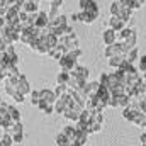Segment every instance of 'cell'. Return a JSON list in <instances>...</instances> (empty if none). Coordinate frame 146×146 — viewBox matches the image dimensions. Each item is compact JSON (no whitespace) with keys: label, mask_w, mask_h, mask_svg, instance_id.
<instances>
[{"label":"cell","mask_w":146,"mask_h":146,"mask_svg":"<svg viewBox=\"0 0 146 146\" xmlns=\"http://www.w3.org/2000/svg\"><path fill=\"white\" fill-rule=\"evenodd\" d=\"M136 41H138L136 31L131 29V27H124L121 33H117V42L121 44V48H122L124 53L134 49L136 48Z\"/></svg>","instance_id":"1"},{"label":"cell","mask_w":146,"mask_h":146,"mask_svg":"<svg viewBox=\"0 0 146 146\" xmlns=\"http://www.w3.org/2000/svg\"><path fill=\"white\" fill-rule=\"evenodd\" d=\"M80 56H82V49H80V48L75 49V51H68V53H65V56L60 60V66H61V70L72 73L73 70L76 68V61H78Z\"/></svg>","instance_id":"2"},{"label":"cell","mask_w":146,"mask_h":146,"mask_svg":"<svg viewBox=\"0 0 146 146\" xmlns=\"http://www.w3.org/2000/svg\"><path fill=\"white\" fill-rule=\"evenodd\" d=\"M70 26V22H68V17H65V15H58V17H54V19H49V31L53 33V34H56V36H63L65 34V29Z\"/></svg>","instance_id":"3"},{"label":"cell","mask_w":146,"mask_h":146,"mask_svg":"<svg viewBox=\"0 0 146 146\" xmlns=\"http://www.w3.org/2000/svg\"><path fill=\"white\" fill-rule=\"evenodd\" d=\"M110 15H117V17H121L124 22H129V21L133 19V10L127 9V7H124L119 0H114V2L110 3Z\"/></svg>","instance_id":"4"},{"label":"cell","mask_w":146,"mask_h":146,"mask_svg":"<svg viewBox=\"0 0 146 146\" xmlns=\"http://www.w3.org/2000/svg\"><path fill=\"white\" fill-rule=\"evenodd\" d=\"M58 46H61L65 49V53L75 51V49H78V37H76L75 33H72V34H63V36L58 37Z\"/></svg>","instance_id":"5"},{"label":"cell","mask_w":146,"mask_h":146,"mask_svg":"<svg viewBox=\"0 0 146 146\" xmlns=\"http://www.w3.org/2000/svg\"><path fill=\"white\" fill-rule=\"evenodd\" d=\"M14 85H15V88H17V92L19 94H22L24 97H27L31 92H33V88H31V85H29V82H27V78L22 75V73H19L17 76H14V78H9Z\"/></svg>","instance_id":"6"},{"label":"cell","mask_w":146,"mask_h":146,"mask_svg":"<svg viewBox=\"0 0 146 146\" xmlns=\"http://www.w3.org/2000/svg\"><path fill=\"white\" fill-rule=\"evenodd\" d=\"M3 131L12 136V141H14V143H22V141H24V127H22L21 122H15V124L9 126V127L3 129Z\"/></svg>","instance_id":"7"},{"label":"cell","mask_w":146,"mask_h":146,"mask_svg":"<svg viewBox=\"0 0 146 146\" xmlns=\"http://www.w3.org/2000/svg\"><path fill=\"white\" fill-rule=\"evenodd\" d=\"M99 14H100L99 7H94V9H88V10H80V22L94 24L99 19Z\"/></svg>","instance_id":"8"},{"label":"cell","mask_w":146,"mask_h":146,"mask_svg":"<svg viewBox=\"0 0 146 146\" xmlns=\"http://www.w3.org/2000/svg\"><path fill=\"white\" fill-rule=\"evenodd\" d=\"M5 94L7 95H10L15 102H19V104H22L24 100H26V97L22 95V94H19L17 92V88H15V85L9 80V78H5Z\"/></svg>","instance_id":"9"},{"label":"cell","mask_w":146,"mask_h":146,"mask_svg":"<svg viewBox=\"0 0 146 146\" xmlns=\"http://www.w3.org/2000/svg\"><path fill=\"white\" fill-rule=\"evenodd\" d=\"M19 14H21V9L19 7H9L7 10H5V22H7V26H15V24H19Z\"/></svg>","instance_id":"10"},{"label":"cell","mask_w":146,"mask_h":146,"mask_svg":"<svg viewBox=\"0 0 146 146\" xmlns=\"http://www.w3.org/2000/svg\"><path fill=\"white\" fill-rule=\"evenodd\" d=\"M99 88H100V83H99V82H90V83H85L80 92H82L87 99H94V97H97Z\"/></svg>","instance_id":"11"},{"label":"cell","mask_w":146,"mask_h":146,"mask_svg":"<svg viewBox=\"0 0 146 146\" xmlns=\"http://www.w3.org/2000/svg\"><path fill=\"white\" fill-rule=\"evenodd\" d=\"M72 75L80 82V83H87V80H88V75H90V72H88V68L87 66H80V65H76V68L72 72Z\"/></svg>","instance_id":"12"},{"label":"cell","mask_w":146,"mask_h":146,"mask_svg":"<svg viewBox=\"0 0 146 146\" xmlns=\"http://www.w3.org/2000/svg\"><path fill=\"white\" fill-rule=\"evenodd\" d=\"M49 26V15L42 10H39L36 14V21H34V27L37 29H46Z\"/></svg>","instance_id":"13"},{"label":"cell","mask_w":146,"mask_h":146,"mask_svg":"<svg viewBox=\"0 0 146 146\" xmlns=\"http://www.w3.org/2000/svg\"><path fill=\"white\" fill-rule=\"evenodd\" d=\"M68 104H70L68 94H66V95L58 97V99H56V102H54V112H56V114H63V112L66 110V107H68Z\"/></svg>","instance_id":"14"},{"label":"cell","mask_w":146,"mask_h":146,"mask_svg":"<svg viewBox=\"0 0 146 146\" xmlns=\"http://www.w3.org/2000/svg\"><path fill=\"white\" fill-rule=\"evenodd\" d=\"M126 24H127V22H124L121 17H117V15H110V19H109V27L112 29V31H115V33H121V31L126 27Z\"/></svg>","instance_id":"15"},{"label":"cell","mask_w":146,"mask_h":146,"mask_svg":"<svg viewBox=\"0 0 146 146\" xmlns=\"http://www.w3.org/2000/svg\"><path fill=\"white\" fill-rule=\"evenodd\" d=\"M122 54H126V53L122 51V48H121L119 42H114V44H110V46H106V56H107V58H112V56H122Z\"/></svg>","instance_id":"16"},{"label":"cell","mask_w":146,"mask_h":146,"mask_svg":"<svg viewBox=\"0 0 146 146\" xmlns=\"http://www.w3.org/2000/svg\"><path fill=\"white\" fill-rule=\"evenodd\" d=\"M39 92H41V100H44L48 104H54L56 99H58L56 94H54V90H51V88H41Z\"/></svg>","instance_id":"17"},{"label":"cell","mask_w":146,"mask_h":146,"mask_svg":"<svg viewBox=\"0 0 146 146\" xmlns=\"http://www.w3.org/2000/svg\"><path fill=\"white\" fill-rule=\"evenodd\" d=\"M80 114H82V110L80 109H75V107H66V110L63 112V117L65 119H68V121H73V122H78V119H80Z\"/></svg>","instance_id":"18"},{"label":"cell","mask_w":146,"mask_h":146,"mask_svg":"<svg viewBox=\"0 0 146 146\" xmlns=\"http://www.w3.org/2000/svg\"><path fill=\"white\" fill-rule=\"evenodd\" d=\"M61 7H63V0H51V9H49V14H48L49 19H54V17L61 15L60 14Z\"/></svg>","instance_id":"19"},{"label":"cell","mask_w":146,"mask_h":146,"mask_svg":"<svg viewBox=\"0 0 146 146\" xmlns=\"http://www.w3.org/2000/svg\"><path fill=\"white\" fill-rule=\"evenodd\" d=\"M102 39H104L106 46H110V44L117 42V33H115V31H112L110 27H107V29L104 31V34H102Z\"/></svg>","instance_id":"20"},{"label":"cell","mask_w":146,"mask_h":146,"mask_svg":"<svg viewBox=\"0 0 146 146\" xmlns=\"http://www.w3.org/2000/svg\"><path fill=\"white\" fill-rule=\"evenodd\" d=\"M21 10L26 12V14H37V12H39V3H34V2L26 0V3L21 7Z\"/></svg>","instance_id":"21"},{"label":"cell","mask_w":146,"mask_h":146,"mask_svg":"<svg viewBox=\"0 0 146 146\" xmlns=\"http://www.w3.org/2000/svg\"><path fill=\"white\" fill-rule=\"evenodd\" d=\"M5 54H7V58H9L14 65H19V54H17V51H15L14 46H7V48H5Z\"/></svg>","instance_id":"22"},{"label":"cell","mask_w":146,"mask_h":146,"mask_svg":"<svg viewBox=\"0 0 146 146\" xmlns=\"http://www.w3.org/2000/svg\"><path fill=\"white\" fill-rule=\"evenodd\" d=\"M107 60H109V61H107V63H109V66H110V68H114V70L121 68V66H122V63L126 61V60H124V54H122V56H112V58H107Z\"/></svg>","instance_id":"23"},{"label":"cell","mask_w":146,"mask_h":146,"mask_svg":"<svg viewBox=\"0 0 146 146\" xmlns=\"http://www.w3.org/2000/svg\"><path fill=\"white\" fill-rule=\"evenodd\" d=\"M37 109L41 110L42 114H46V115H49V114H53V112H54V104H48V102H44V100H41V102L37 104Z\"/></svg>","instance_id":"24"},{"label":"cell","mask_w":146,"mask_h":146,"mask_svg":"<svg viewBox=\"0 0 146 146\" xmlns=\"http://www.w3.org/2000/svg\"><path fill=\"white\" fill-rule=\"evenodd\" d=\"M63 133L66 134V138L70 139V143H73V141H75V138H76V134H78L76 127H75V126H72V124L65 126V127H63Z\"/></svg>","instance_id":"25"},{"label":"cell","mask_w":146,"mask_h":146,"mask_svg":"<svg viewBox=\"0 0 146 146\" xmlns=\"http://www.w3.org/2000/svg\"><path fill=\"white\" fill-rule=\"evenodd\" d=\"M48 56H51L53 60H58V61H60V60L65 56V49H63L61 46H56V48H53V49L48 53Z\"/></svg>","instance_id":"26"},{"label":"cell","mask_w":146,"mask_h":146,"mask_svg":"<svg viewBox=\"0 0 146 146\" xmlns=\"http://www.w3.org/2000/svg\"><path fill=\"white\" fill-rule=\"evenodd\" d=\"M7 115L10 117V121H12V122H21V112H19V109H15L14 106H9Z\"/></svg>","instance_id":"27"},{"label":"cell","mask_w":146,"mask_h":146,"mask_svg":"<svg viewBox=\"0 0 146 146\" xmlns=\"http://www.w3.org/2000/svg\"><path fill=\"white\" fill-rule=\"evenodd\" d=\"M124 60H126L127 63H131V65H134V61H136V60H139V58H138V48H134V49H131V51H127V53L124 54Z\"/></svg>","instance_id":"28"},{"label":"cell","mask_w":146,"mask_h":146,"mask_svg":"<svg viewBox=\"0 0 146 146\" xmlns=\"http://www.w3.org/2000/svg\"><path fill=\"white\" fill-rule=\"evenodd\" d=\"M78 5H80V10H88V9L99 7L95 0H78Z\"/></svg>","instance_id":"29"},{"label":"cell","mask_w":146,"mask_h":146,"mask_svg":"<svg viewBox=\"0 0 146 146\" xmlns=\"http://www.w3.org/2000/svg\"><path fill=\"white\" fill-rule=\"evenodd\" d=\"M56 145L58 146H70V139L66 138V134H65L63 131L56 136Z\"/></svg>","instance_id":"30"},{"label":"cell","mask_w":146,"mask_h":146,"mask_svg":"<svg viewBox=\"0 0 146 146\" xmlns=\"http://www.w3.org/2000/svg\"><path fill=\"white\" fill-rule=\"evenodd\" d=\"M12 124H15V122H12V121H10V117H9L7 114H0V127L7 129V127H9V126H12Z\"/></svg>","instance_id":"31"},{"label":"cell","mask_w":146,"mask_h":146,"mask_svg":"<svg viewBox=\"0 0 146 146\" xmlns=\"http://www.w3.org/2000/svg\"><path fill=\"white\" fill-rule=\"evenodd\" d=\"M54 94H56V97L66 95V94H68V87H66V85H63V83H58V85H56V88H54Z\"/></svg>","instance_id":"32"},{"label":"cell","mask_w":146,"mask_h":146,"mask_svg":"<svg viewBox=\"0 0 146 146\" xmlns=\"http://www.w3.org/2000/svg\"><path fill=\"white\" fill-rule=\"evenodd\" d=\"M68 78H70V72H65V70H61V72L58 73V76H56L58 83H63V85H66Z\"/></svg>","instance_id":"33"},{"label":"cell","mask_w":146,"mask_h":146,"mask_svg":"<svg viewBox=\"0 0 146 146\" xmlns=\"http://www.w3.org/2000/svg\"><path fill=\"white\" fill-rule=\"evenodd\" d=\"M12 145H14L12 136H10V134H7V133H3V134H2V138H0V146H12Z\"/></svg>","instance_id":"34"},{"label":"cell","mask_w":146,"mask_h":146,"mask_svg":"<svg viewBox=\"0 0 146 146\" xmlns=\"http://www.w3.org/2000/svg\"><path fill=\"white\" fill-rule=\"evenodd\" d=\"M29 97H31V102H33V106H36L41 102V92L39 90H33L31 94H29Z\"/></svg>","instance_id":"35"},{"label":"cell","mask_w":146,"mask_h":146,"mask_svg":"<svg viewBox=\"0 0 146 146\" xmlns=\"http://www.w3.org/2000/svg\"><path fill=\"white\" fill-rule=\"evenodd\" d=\"M139 73H146V54L139 58V68H138Z\"/></svg>","instance_id":"36"},{"label":"cell","mask_w":146,"mask_h":146,"mask_svg":"<svg viewBox=\"0 0 146 146\" xmlns=\"http://www.w3.org/2000/svg\"><path fill=\"white\" fill-rule=\"evenodd\" d=\"M7 110H9V104L3 99H0V114H7Z\"/></svg>","instance_id":"37"},{"label":"cell","mask_w":146,"mask_h":146,"mask_svg":"<svg viewBox=\"0 0 146 146\" xmlns=\"http://www.w3.org/2000/svg\"><path fill=\"white\" fill-rule=\"evenodd\" d=\"M70 21H72V22H80V12L72 14V15H70Z\"/></svg>","instance_id":"38"},{"label":"cell","mask_w":146,"mask_h":146,"mask_svg":"<svg viewBox=\"0 0 146 146\" xmlns=\"http://www.w3.org/2000/svg\"><path fill=\"white\" fill-rule=\"evenodd\" d=\"M139 139H141V146H145L146 145V133L141 134V138H139Z\"/></svg>","instance_id":"39"},{"label":"cell","mask_w":146,"mask_h":146,"mask_svg":"<svg viewBox=\"0 0 146 146\" xmlns=\"http://www.w3.org/2000/svg\"><path fill=\"white\" fill-rule=\"evenodd\" d=\"M29 2H34V3H39V2H41V0H29Z\"/></svg>","instance_id":"40"},{"label":"cell","mask_w":146,"mask_h":146,"mask_svg":"<svg viewBox=\"0 0 146 146\" xmlns=\"http://www.w3.org/2000/svg\"><path fill=\"white\" fill-rule=\"evenodd\" d=\"M145 127H146V122H145Z\"/></svg>","instance_id":"41"},{"label":"cell","mask_w":146,"mask_h":146,"mask_svg":"<svg viewBox=\"0 0 146 146\" xmlns=\"http://www.w3.org/2000/svg\"><path fill=\"white\" fill-rule=\"evenodd\" d=\"M145 146H146V145H145Z\"/></svg>","instance_id":"42"}]
</instances>
